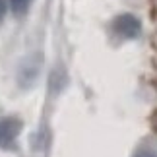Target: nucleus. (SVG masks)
<instances>
[{"label": "nucleus", "mask_w": 157, "mask_h": 157, "mask_svg": "<svg viewBox=\"0 0 157 157\" xmlns=\"http://www.w3.org/2000/svg\"><path fill=\"white\" fill-rule=\"evenodd\" d=\"M134 157H157V153H153V151H149V149H142V151H138V153H134Z\"/></svg>", "instance_id": "nucleus-4"}, {"label": "nucleus", "mask_w": 157, "mask_h": 157, "mask_svg": "<svg viewBox=\"0 0 157 157\" xmlns=\"http://www.w3.org/2000/svg\"><path fill=\"white\" fill-rule=\"evenodd\" d=\"M113 29L122 39H136L142 33V21L132 14H120V16L114 17Z\"/></svg>", "instance_id": "nucleus-2"}, {"label": "nucleus", "mask_w": 157, "mask_h": 157, "mask_svg": "<svg viewBox=\"0 0 157 157\" xmlns=\"http://www.w3.org/2000/svg\"><path fill=\"white\" fill-rule=\"evenodd\" d=\"M6 14V0H0V17Z\"/></svg>", "instance_id": "nucleus-5"}, {"label": "nucleus", "mask_w": 157, "mask_h": 157, "mask_svg": "<svg viewBox=\"0 0 157 157\" xmlns=\"http://www.w3.org/2000/svg\"><path fill=\"white\" fill-rule=\"evenodd\" d=\"M23 128V122L16 117H4L0 118V147L12 149L16 146V140Z\"/></svg>", "instance_id": "nucleus-1"}, {"label": "nucleus", "mask_w": 157, "mask_h": 157, "mask_svg": "<svg viewBox=\"0 0 157 157\" xmlns=\"http://www.w3.org/2000/svg\"><path fill=\"white\" fill-rule=\"evenodd\" d=\"M33 0H10V6H12V12H14L16 16H21L25 14L27 8L31 6Z\"/></svg>", "instance_id": "nucleus-3"}, {"label": "nucleus", "mask_w": 157, "mask_h": 157, "mask_svg": "<svg viewBox=\"0 0 157 157\" xmlns=\"http://www.w3.org/2000/svg\"><path fill=\"white\" fill-rule=\"evenodd\" d=\"M151 126H153V128L157 130V111H155V113L151 114Z\"/></svg>", "instance_id": "nucleus-6"}]
</instances>
